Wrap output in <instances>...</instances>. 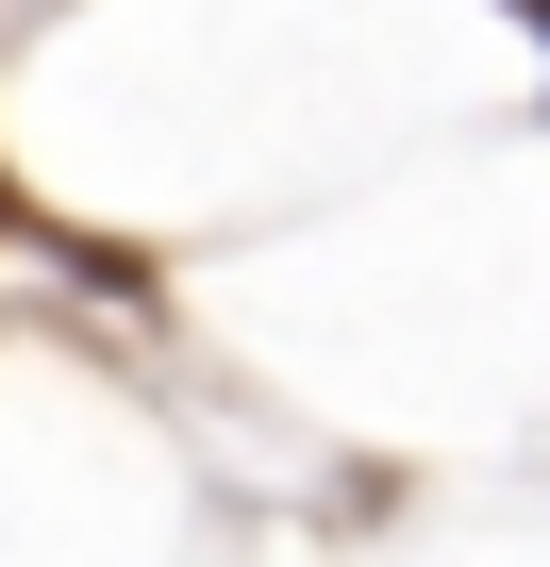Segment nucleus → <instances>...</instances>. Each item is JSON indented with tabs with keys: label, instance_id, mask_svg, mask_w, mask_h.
<instances>
[{
	"label": "nucleus",
	"instance_id": "1",
	"mask_svg": "<svg viewBox=\"0 0 550 567\" xmlns=\"http://www.w3.org/2000/svg\"><path fill=\"white\" fill-rule=\"evenodd\" d=\"M533 34H550V0H533Z\"/></svg>",
	"mask_w": 550,
	"mask_h": 567
}]
</instances>
